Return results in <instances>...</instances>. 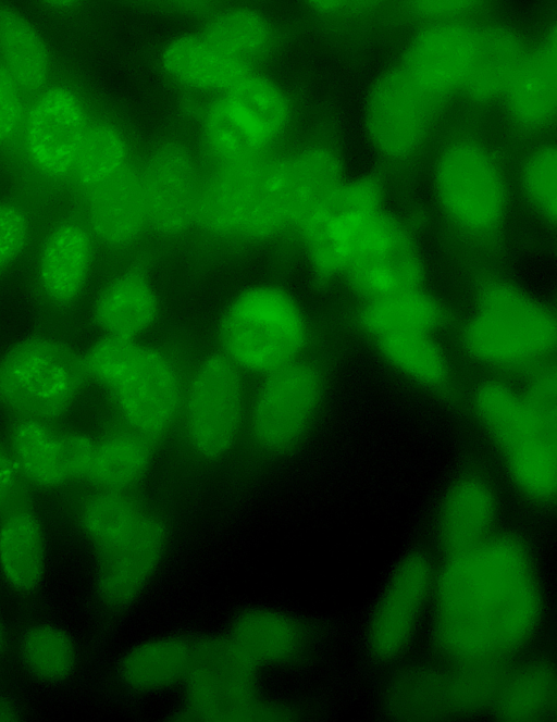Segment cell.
I'll use <instances>...</instances> for the list:
<instances>
[{
	"mask_svg": "<svg viewBox=\"0 0 557 722\" xmlns=\"http://www.w3.org/2000/svg\"><path fill=\"white\" fill-rule=\"evenodd\" d=\"M544 594L533 555L518 536L496 532L446 555L435 569L432 640L449 662L504 667L535 638Z\"/></svg>",
	"mask_w": 557,
	"mask_h": 722,
	"instance_id": "1",
	"label": "cell"
},
{
	"mask_svg": "<svg viewBox=\"0 0 557 722\" xmlns=\"http://www.w3.org/2000/svg\"><path fill=\"white\" fill-rule=\"evenodd\" d=\"M79 522L97 553L100 599L112 609L133 603L165 557L163 519L132 491L96 489L83 501Z\"/></svg>",
	"mask_w": 557,
	"mask_h": 722,
	"instance_id": "2",
	"label": "cell"
},
{
	"mask_svg": "<svg viewBox=\"0 0 557 722\" xmlns=\"http://www.w3.org/2000/svg\"><path fill=\"white\" fill-rule=\"evenodd\" d=\"M83 360L88 381L107 394L120 424L153 443L175 431L186 374L169 351L99 335Z\"/></svg>",
	"mask_w": 557,
	"mask_h": 722,
	"instance_id": "3",
	"label": "cell"
},
{
	"mask_svg": "<svg viewBox=\"0 0 557 722\" xmlns=\"http://www.w3.org/2000/svg\"><path fill=\"white\" fill-rule=\"evenodd\" d=\"M471 401L512 487L532 503H552L557 491V415L541 411L522 389L496 377L481 382Z\"/></svg>",
	"mask_w": 557,
	"mask_h": 722,
	"instance_id": "4",
	"label": "cell"
},
{
	"mask_svg": "<svg viewBox=\"0 0 557 722\" xmlns=\"http://www.w3.org/2000/svg\"><path fill=\"white\" fill-rule=\"evenodd\" d=\"M195 117L207 163L259 160L288 135L294 105L280 82L255 69L226 91L198 101Z\"/></svg>",
	"mask_w": 557,
	"mask_h": 722,
	"instance_id": "5",
	"label": "cell"
},
{
	"mask_svg": "<svg viewBox=\"0 0 557 722\" xmlns=\"http://www.w3.org/2000/svg\"><path fill=\"white\" fill-rule=\"evenodd\" d=\"M311 336L298 299L277 284L239 290L216 324L218 353L245 375L261 377L304 359Z\"/></svg>",
	"mask_w": 557,
	"mask_h": 722,
	"instance_id": "6",
	"label": "cell"
},
{
	"mask_svg": "<svg viewBox=\"0 0 557 722\" xmlns=\"http://www.w3.org/2000/svg\"><path fill=\"white\" fill-rule=\"evenodd\" d=\"M557 323L550 308L505 281L486 283L461 331V346L478 364L495 371L534 369L550 361Z\"/></svg>",
	"mask_w": 557,
	"mask_h": 722,
	"instance_id": "7",
	"label": "cell"
},
{
	"mask_svg": "<svg viewBox=\"0 0 557 722\" xmlns=\"http://www.w3.org/2000/svg\"><path fill=\"white\" fill-rule=\"evenodd\" d=\"M98 264V248L81 213L60 215L34 238L18 269L23 297L40 321L71 323L89 304Z\"/></svg>",
	"mask_w": 557,
	"mask_h": 722,
	"instance_id": "8",
	"label": "cell"
},
{
	"mask_svg": "<svg viewBox=\"0 0 557 722\" xmlns=\"http://www.w3.org/2000/svg\"><path fill=\"white\" fill-rule=\"evenodd\" d=\"M338 153L312 142L269 155L240 238L268 241L299 226L344 182Z\"/></svg>",
	"mask_w": 557,
	"mask_h": 722,
	"instance_id": "9",
	"label": "cell"
},
{
	"mask_svg": "<svg viewBox=\"0 0 557 722\" xmlns=\"http://www.w3.org/2000/svg\"><path fill=\"white\" fill-rule=\"evenodd\" d=\"M247 375L218 352L186 374L175 431L188 453L206 464L226 461L246 438Z\"/></svg>",
	"mask_w": 557,
	"mask_h": 722,
	"instance_id": "10",
	"label": "cell"
},
{
	"mask_svg": "<svg viewBox=\"0 0 557 722\" xmlns=\"http://www.w3.org/2000/svg\"><path fill=\"white\" fill-rule=\"evenodd\" d=\"M87 382L83 353L50 332L18 339L0 357V406L18 418H61Z\"/></svg>",
	"mask_w": 557,
	"mask_h": 722,
	"instance_id": "11",
	"label": "cell"
},
{
	"mask_svg": "<svg viewBox=\"0 0 557 722\" xmlns=\"http://www.w3.org/2000/svg\"><path fill=\"white\" fill-rule=\"evenodd\" d=\"M324 396L321 371L305 358L259 377L250 390L246 438L263 456L293 455L313 432Z\"/></svg>",
	"mask_w": 557,
	"mask_h": 722,
	"instance_id": "12",
	"label": "cell"
},
{
	"mask_svg": "<svg viewBox=\"0 0 557 722\" xmlns=\"http://www.w3.org/2000/svg\"><path fill=\"white\" fill-rule=\"evenodd\" d=\"M436 201L447 220L471 236H486L504 222L508 189L494 154L469 138L447 144L433 171Z\"/></svg>",
	"mask_w": 557,
	"mask_h": 722,
	"instance_id": "13",
	"label": "cell"
},
{
	"mask_svg": "<svg viewBox=\"0 0 557 722\" xmlns=\"http://www.w3.org/2000/svg\"><path fill=\"white\" fill-rule=\"evenodd\" d=\"M255 669L227 637L194 642L183 682L185 718L194 721H265L288 718L284 709L264 702Z\"/></svg>",
	"mask_w": 557,
	"mask_h": 722,
	"instance_id": "14",
	"label": "cell"
},
{
	"mask_svg": "<svg viewBox=\"0 0 557 722\" xmlns=\"http://www.w3.org/2000/svg\"><path fill=\"white\" fill-rule=\"evenodd\" d=\"M89 124L83 99L70 86L47 85L36 92L18 138L30 191H51L71 184Z\"/></svg>",
	"mask_w": 557,
	"mask_h": 722,
	"instance_id": "15",
	"label": "cell"
},
{
	"mask_svg": "<svg viewBox=\"0 0 557 722\" xmlns=\"http://www.w3.org/2000/svg\"><path fill=\"white\" fill-rule=\"evenodd\" d=\"M424 264L408 228L381 208L352 237L342 275L360 297L373 300L422 287Z\"/></svg>",
	"mask_w": 557,
	"mask_h": 722,
	"instance_id": "16",
	"label": "cell"
},
{
	"mask_svg": "<svg viewBox=\"0 0 557 722\" xmlns=\"http://www.w3.org/2000/svg\"><path fill=\"white\" fill-rule=\"evenodd\" d=\"M440 103L400 65L385 70L372 83L364 101L368 140L386 159L412 157L425 142Z\"/></svg>",
	"mask_w": 557,
	"mask_h": 722,
	"instance_id": "17",
	"label": "cell"
},
{
	"mask_svg": "<svg viewBox=\"0 0 557 722\" xmlns=\"http://www.w3.org/2000/svg\"><path fill=\"white\" fill-rule=\"evenodd\" d=\"M435 568L422 553L404 557L382 588L367 628L371 652L384 661L405 655L429 620Z\"/></svg>",
	"mask_w": 557,
	"mask_h": 722,
	"instance_id": "18",
	"label": "cell"
},
{
	"mask_svg": "<svg viewBox=\"0 0 557 722\" xmlns=\"http://www.w3.org/2000/svg\"><path fill=\"white\" fill-rule=\"evenodd\" d=\"M383 190L372 176L344 182L296 231L312 275L320 282L342 277L352 235L382 206Z\"/></svg>",
	"mask_w": 557,
	"mask_h": 722,
	"instance_id": "19",
	"label": "cell"
},
{
	"mask_svg": "<svg viewBox=\"0 0 557 722\" xmlns=\"http://www.w3.org/2000/svg\"><path fill=\"white\" fill-rule=\"evenodd\" d=\"M137 169L149 231L177 237L195 227L203 164L194 150L177 139L162 140Z\"/></svg>",
	"mask_w": 557,
	"mask_h": 722,
	"instance_id": "20",
	"label": "cell"
},
{
	"mask_svg": "<svg viewBox=\"0 0 557 722\" xmlns=\"http://www.w3.org/2000/svg\"><path fill=\"white\" fill-rule=\"evenodd\" d=\"M480 27L468 20L426 23L410 39L400 66L428 95L442 102L462 88Z\"/></svg>",
	"mask_w": 557,
	"mask_h": 722,
	"instance_id": "21",
	"label": "cell"
},
{
	"mask_svg": "<svg viewBox=\"0 0 557 722\" xmlns=\"http://www.w3.org/2000/svg\"><path fill=\"white\" fill-rule=\"evenodd\" d=\"M81 216L102 252L119 254L149 231L137 165L81 196Z\"/></svg>",
	"mask_w": 557,
	"mask_h": 722,
	"instance_id": "22",
	"label": "cell"
},
{
	"mask_svg": "<svg viewBox=\"0 0 557 722\" xmlns=\"http://www.w3.org/2000/svg\"><path fill=\"white\" fill-rule=\"evenodd\" d=\"M88 311L99 335L143 340L160 318L161 301L150 273L128 264L106 277L90 297Z\"/></svg>",
	"mask_w": 557,
	"mask_h": 722,
	"instance_id": "23",
	"label": "cell"
},
{
	"mask_svg": "<svg viewBox=\"0 0 557 722\" xmlns=\"http://www.w3.org/2000/svg\"><path fill=\"white\" fill-rule=\"evenodd\" d=\"M267 158L203 165L195 227L214 239L240 238Z\"/></svg>",
	"mask_w": 557,
	"mask_h": 722,
	"instance_id": "24",
	"label": "cell"
},
{
	"mask_svg": "<svg viewBox=\"0 0 557 722\" xmlns=\"http://www.w3.org/2000/svg\"><path fill=\"white\" fill-rule=\"evenodd\" d=\"M159 64L172 84L198 101L226 91L255 70L227 53L201 28L168 39Z\"/></svg>",
	"mask_w": 557,
	"mask_h": 722,
	"instance_id": "25",
	"label": "cell"
},
{
	"mask_svg": "<svg viewBox=\"0 0 557 722\" xmlns=\"http://www.w3.org/2000/svg\"><path fill=\"white\" fill-rule=\"evenodd\" d=\"M499 498L483 473L467 471L446 487L435 513V536L446 555L481 544L496 531Z\"/></svg>",
	"mask_w": 557,
	"mask_h": 722,
	"instance_id": "26",
	"label": "cell"
},
{
	"mask_svg": "<svg viewBox=\"0 0 557 722\" xmlns=\"http://www.w3.org/2000/svg\"><path fill=\"white\" fill-rule=\"evenodd\" d=\"M511 121L530 132L550 126L557 112V41L552 28L528 54L505 92Z\"/></svg>",
	"mask_w": 557,
	"mask_h": 722,
	"instance_id": "27",
	"label": "cell"
},
{
	"mask_svg": "<svg viewBox=\"0 0 557 722\" xmlns=\"http://www.w3.org/2000/svg\"><path fill=\"white\" fill-rule=\"evenodd\" d=\"M226 637L257 670L289 664L302 656L308 645L304 624L271 608L244 611L234 620Z\"/></svg>",
	"mask_w": 557,
	"mask_h": 722,
	"instance_id": "28",
	"label": "cell"
},
{
	"mask_svg": "<svg viewBox=\"0 0 557 722\" xmlns=\"http://www.w3.org/2000/svg\"><path fill=\"white\" fill-rule=\"evenodd\" d=\"M388 713L404 721L455 718L449 665L417 663L401 669L385 694Z\"/></svg>",
	"mask_w": 557,
	"mask_h": 722,
	"instance_id": "29",
	"label": "cell"
},
{
	"mask_svg": "<svg viewBox=\"0 0 557 722\" xmlns=\"http://www.w3.org/2000/svg\"><path fill=\"white\" fill-rule=\"evenodd\" d=\"M154 445L119 423L95 439L94 457L85 481L95 489L133 491L153 465Z\"/></svg>",
	"mask_w": 557,
	"mask_h": 722,
	"instance_id": "30",
	"label": "cell"
},
{
	"mask_svg": "<svg viewBox=\"0 0 557 722\" xmlns=\"http://www.w3.org/2000/svg\"><path fill=\"white\" fill-rule=\"evenodd\" d=\"M492 709L505 721L542 722L556 717L557 680L546 660L532 659L503 669Z\"/></svg>",
	"mask_w": 557,
	"mask_h": 722,
	"instance_id": "31",
	"label": "cell"
},
{
	"mask_svg": "<svg viewBox=\"0 0 557 722\" xmlns=\"http://www.w3.org/2000/svg\"><path fill=\"white\" fill-rule=\"evenodd\" d=\"M528 51L515 32L496 25L480 27L474 58L461 89L478 102L503 98Z\"/></svg>",
	"mask_w": 557,
	"mask_h": 722,
	"instance_id": "32",
	"label": "cell"
},
{
	"mask_svg": "<svg viewBox=\"0 0 557 722\" xmlns=\"http://www.w3.org/2000/svg\"><path fill=\"white\" fill-rule=\"evenodd\" d=\"M46 548L38 518L24 507L8 509L0 520V571L17 592L28 593L41 581Z\"/></svg>",
	"mask_w": 557,
	"mask_h": 722,
	"instance_id": "33",
	"label": "cell"
},
{
	"mask_svg": "<svg viewBox=\"0 0 557 722\" xmlns=\"http://www.w3.org/2000/svg\"><path fill=\"white\" fill-rule=\"evenodd\" d=\"M0 65L25 91L38 92L48 85L49 46L37 26L11 5H0Z\"/></svg>",
	"mask_w": 557,
	"mask_h": 722,
	"instance_id": "34",
	"label": "cell"
},
{
	"mask_svg": "<svg viewBox=\"0 0 557 722\" xmlns=\"http://www.w3.org/2000/svg\"><path fill=\"white\" fill-rule=\"evenodd\" d=\"M444 319L443 304L422 287L367 300L358 313L359 327L373 341L408 332L436 333Z\"/></svg>",
	"mask_w": 557,
	"mask_h": 722,
	"instance_id": "35",
	"label": "cell"
},
{
	"mask_svg": "<svg viewBox=\"0 0 557 722\" xmlns=\"http://www.w3.org/2000/svg\"><path fill=\"white\" fill-rule=\"evenodd\" d=\"M194 642L162 636L145 640L123 657L120 677L131 689L153 693L183 683L193 658Z\"/></svg>",
	"mask_w": 557,
	"mask_h": 722,
	"instance_id": "36",
	"label": "cell"
},
{
	"mask_svg": "<svg viewBox=\"0 0 557 722\" xmlns=\"http://www.w3.org/2000/svg\"><path fill=\"white\" fill-rule=\"evenodd\" d=\"M200 28L227 53L251 69L272 51L275 43L270 17L250 4L216 8Z\"/></svg>",
	"mask_w": 557,
	"mask_h": 722,
	"instance_id": "37",
	"label": "cell"
},
{
	"mask_svg": "<svg viewBox=\"0 0 557 722\" xmlns=\"http://www.w3.org/2000/svg\"><path fill=\"white\" fill-rule=\"evenodd\" d=\"M9 452L30 484L52 488L71 478L63 456L62 434L47 421L18 418L10 433Z\"/></svg>",
	"mask_w": 557,
	"mask_h": 722,
	"instance_id": "38",
	"label": "cell"
},
{
	"mask_svg": "<svg viewBox=\"0 0 557 722\" xmlns=\"http://www.w3.org/2000/svg\"><path fill=\"white\" fill-rule=\"evenodd\" d=\"M133 164L123 128L108 120L90 122L76 155L71 185L81 197Z\"/></svg>",
	"mask_w": 557,
	"mask_h": 722,
	"instance_id": "39",
	"label": "cell"
},
{
	"mask_svg": "<svg viewBox=\"0 0 557 722\" xmlns=\"http://www.w3.org/2000/svg\"><path fill=\"white\" fill-rule=\"evenodd\" d=\"M432 332H408L381 338L375 343L383 359L405 378L430 389L446 386L450 362Z\"/></svg>",
	"mask_w": 557,
	"mask_h": 722,
	"instance_id": "40",
	"label": "cell"
},
{
	"mask_svg": "<svg viewBox=\"0 0 557 722\" xmlns=\"http://www.w3.org/2000/svg\"><path fill=\"white\" fill-rule=\"evenodd\" d=\"M21 656L28 671L46 682L66 677L76 661L70 635L58 626L38 624L28 628L21 640Z\"/></svg>",
	"mask_w": 557,
	"mask_h": 722,
	"instance_id": "41",
	"label": "cell"
},
{
	"mask_svg": "<svg viewBox=\"0 0 557 722\" xmlns=\"http://www.w3.org/2000/svg\"><path fill=\"white\" fill-rule=\"evenodd\" d=\"M447 662L455 717H469L492 708L503 667L476 661Z\"/></svg>",
	"mask_w": 557,
	"mask_h": 722,
	"instance_id": "42",
	"label": "cell"
},
{
	"mask_svg": "<svg viewBox=\"0 0 557 722\" xmlns=\"http://www.w3.org/2000/svg\"><path fill=\"white\" fill-rule=\"evenodd\" d=\"M28 202L18 198L0 200V288L18 271L35 238Z\"/></svg>",
	"mask_w": 557,
	"mask_h": 722,
	"instance_id": "43",
	"label": "cell"
},
{
	"mask_svg": "<svg viewBox=\"0 0 557 722\" xmlns=\"http://www.w3.org/2000/svg\"><path fill=\"white\" fill-rule=\"evenodd\" d=\"M522 194L532 208L546 221L557 215V151L554 145L533 149L520 170Z\"/></svg>",
	"mask_w": 557,
	"mask_h": 722,
	"instance_id": "44",
	"label": "cell"
},
{
	"mask_svg": "<svg viewBox=\"0 0 557 722\" xmlns=\"http://www.w3.org/2000/svg\"><path fill=\"white\" fill-rule=\"evenodd\" d=\"M25 90L0 65V147L18 140L28 104Z\"/></svg>",
	"mask_w": 557,
	"mask_h": 722,
	"instance_id": "45",
	"label": "cell"
},
{
	"mask_svg": "<svg viewBox=\"0 0 557 722\" xmlns=\"http://www.w3.org/2000/svg\"><path fill=\"white\" fill-rule=\"evenodd\" d=\"M407 10L412 15L426 23L448 22L467 20V16L474 11L476 3L473 1H409L406 4Z\"/></svg>",
	"mask_w": 557,
	"mask_h": 722,
	"instance_id": "46",
	"label": "cell"
},
{
	"mask_svg": "<svg viewBox=\"0 0 557 722\" xmlns=\"http://www.w3.org/2000/svg\"><path fill=\"white\" fill-rule=\"evenodd\" d=\"M62 446L70 476L85 481L94 457L95 438L83 433H65Z\"/></svg>",
	"mask_w": 557,
	"mask_h": 722,
	"instance_id": "47",
	"label": "cell"
},
{
	"mask_svg": "<svg viewBox=\"0 0 557 722\" xmlns=\"http://www.w3.org/2000/svg\"><path fill=\"white\" fill-rule=\"evenodd\" d=\"M369 1H311L309 8L322 16H342L351 13L368 11L374 4Z\"/></svg>",
	"mask_w": 557,
	"mask_h": 722,
	"instance_id": "48",
	"label": "cell"
},
{
	"mask_svg": "<svg viewBox=\"0 0 557 722\" xmlns=\"http://www.w3.org/2000/svg\"><path fill=\"white\" fill-rule=\"evenodd\" d=\"M18 477L9 450L0 445V498L10 502L15 494Z\"/></svg>",
	"mask_w": 557,
	"mask_h": 722,
	"instance_id": "49",
	"label": "cell"
},
{
	"mask_svg": "<svg viewBox=\"0 0 557 722\" xmlns=\"http://www.w3.org/2000/svg\"><path fill=\"white\" fill-rule=\"evenodd\" d=\"M20 718L17 707L11 700L0 696V722L17 721Z\"/></svg>",
	"mask_w": 557,
	"mask_h": 722,
	"instance_id": "50",
	"label": "cell"
},
{
	"mask_svg": "<svg viewBox=\"0 0 557 722\" xmlns=\"http://www.w3.org/2000/svg\"><path fill=\"white\" fill-rule=\"evenodd\" d=\"M45 3H46V7H48L50 10H53V11H57V12H65L67 10H71L75 5L73 1H63V0H61V1L60 0L59 1L53 0V1H48V2H45Z\"/></svg>",
	"mask_w": 557,
	"mask_h": 722,
	"instance_id": "51",
	"label": "cell"
},
{
	"mask_svg": "<svg viewBox=\"0 0 557 722\" xmlns=\"http://www.w3.org/2000/svg\"><path fill=\"white\" fill-rule=\"evenodd\" d=\"M4 643H5L4 630H3L2 623L0 622V653L2 652V650L4 648Z\"/></svg>",
	"mask_w": 557,
	"mask_h": 722,
	"instance_id": "52",
	"label": "cell"
}]
</instances>
